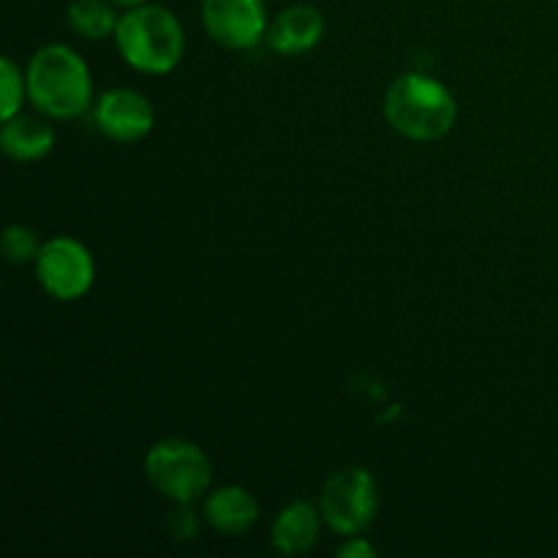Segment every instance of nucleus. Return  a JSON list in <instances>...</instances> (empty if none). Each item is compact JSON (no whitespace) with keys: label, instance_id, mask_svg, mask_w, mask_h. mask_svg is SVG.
Listing matches in <instances>:
<instances>
[{"label":"nucleus","instance_id":"nucleus-15","mask_svg":"<svg viewBox=\"0 0 558 558\" xmlns=\"http://www.w3.org/2000/svg\"><path fill=\"white\" fill-rule=\"evenodd\" d=\"M3 256L11 265H27V262H36L41 243H38L36 232L31 227H22V223H11L3 232Z\"/></svg>","mask_w":558,"mask_h":558},{"label":"nucleus","instance_id":"nucleus-10","mask_svg":"<svg viewBox=\"0 0 558 558\" xmlns=\"http://www.w3.org/2000/svg\"><path fill=\"white\" fill-rule=\"evenodd\" d=\"M322 518L319 505L311 501H292L283 507L276 515L270 526V545L276 554L281 556H305L316 548L322 534Z\"/></svg>","mask_w":558,"mask_h":558},{"label":"nucleus","instance_id":"nucleus-16","mask_svg":"<svg viewBox=\"0 0 558 558\" xmlns=\"http://www.w3.org/2000/svg\"><path fill=\"white\" fill-rule=\"evenodd\" d=\"M338 556L341 558H374V556H379V550H376L368 539H363L357 534V537H347V543L338 548Z\"/></svg>","mask_w":558,"mask_h":558},{"label":"nucleus","instance_id":"nucleus-13","mask_svg":"<svg viewBox=\"0 0 558 558\" xmlns=\"http://www.w3.org/2000/svg\"><path fill=\"white\" fill-rule=\"evenodd\" d=\"M112 5V0H71L65 20L76 36L87 41H104L118 31L120 16H114Z\"/></svg>","mask_w":558,"mask_h":558},{"label":"nucleus","instance_id":"nucleus-4","mask_svg":"<svg viewBox=\"0 0 558 558\" xmlns=\"http://www.w3.org/2000/svg\"><path fill=\"white\" fill-rule=\"evenodd\" d=\"M145 477L163 499L189 507L210 490L213 463L194 441L163 439L147 450Z\"/></svg>","mask_w":558,"mask_h":558},{"label":"nucleus","instance_id":"nucleus-1","mask_svg":"<svg viewBox=\"0 0 558 558\" xmlns=\"http://www.w3.org/2000/svg\"><path fill=\"white\" fill-rule=\"evenodd\" d=\"M27 98L52 120H74L93 104L90 69L65 44H47L27 63Z\"/></svg>","mask_w":558,"mask_h":558},{"label":"nucleus","instance_id":"nucleus-17","mask_svg":"<svg viewBox=\"0 0 558 558\" xmlns=\"http://www.w3.org/2000/svg\"><path fill=\"white\" fill-rule=\"evenodd\" d=\"M112 3L120 5V9H134V5L147 3V0H112Z\"/></svg>","mask_w":558,"mask_h":558},{"label":"nucleus","instance_id":"nucleus-9","mask_svg":"<svg viewBox=\"0 0 558 558\" xmlns=\"http://www.w3.org/2000/svg\"><path fill=\"white\" fill-rule=\"evenodd\" d=\"M322 36H325V14L311 3H294L267 25L265 41L272 52L294 58L311 52Z\"/></svg>","mask_w":558,"mask_h":558},{"label":"nucleus","instance_id":"nucleus-5","mask_svg":"<svg viewBox=\"0 0 558 558\" xmlns=\"http://www.w3.org/2000/svg\"><path fill=\"white\" fill-rule=\"evenodd\" d=\"M319 510L327 526L341 537L363 534L379 512V485L374 474L363 466L338 469L322 488Z\"/></svg>","mask_w":558,"mask_h":558},{"label":"nucleus","instance_id":"nucleus-2","mask_svg":"<svg viewBox=\"0 0 558 558\" xmlns=\"http://www.w3.org/2000/svg\"><path fill=\"white\" fill-rule=\"evenodd\" d=\"M385 120L392 131L414 142H436L452 131L458 101L439 80L420 71H407L387 87Z\"/></svg>","mask_w":558,"mask_h":558},{"label":"nucleus","instance_id":"nucleus-11","mask_svg":"<svg viewBox=\"0 0 558 558\" xmlns=\"http://www.w3.org/2000/svg\"><path fill=\"white\" fill-rule=\"evenodd\" d=\"M205 518L223 537H243L259 521V501L240 485H223L207 496Z\"/></svg>","mask_w":558,"mask_h":558},{"label":"nucleus","instance_id":"nucleus-14","mask_svg":"<svg viewBox=\"0 0 558 558\" xmlns=\"http://www.w3.org/2000/svg\"><path fill=\"white\" fill-rule=\"evenodd\" d=\"M0 85H3L0 114H3V120H9L22 112V101L27 96V76H22V71L16 69V63L11 58L0 60Z\"/></svg>","mask_w":558,"mask_h":558},{"label":"nucleus","instance_id":"nucleus-7","mask_svg":"<svg viewBox=\"0 0 558 558\" xmlns=\"http://www.w3.org/2000/svg\"><path fill=\"white\" fill-rule=\"evenodd\" d=\"M207 36L227 49H251L267 36L265 0H202Z\"/></svg>","mask_w":558,"mask_h":558},{"label":"nucleus","instance_id":"nucleus-8","mask_svg":"<svg viewBox=\"0 0 558 558\" xmlns=\"http://www.w3.org/2000/svg\"><path fill=\"white\" fill-rule=\"evenodd\" d=\"M93 120L107 140L134 145L150 134L153 125H156V112L140 90L114 87L98 98L96 107H93Z\"/></svg>","mask_w":558,"mask_h":558},{"label":"nucleus","instance_id":"nucleus-3","mask_svg":"<svg viewBox=\"0 0 558 558\" xmlns=\"http://www.w3.org/2000/svg\"><path fill=\"white\" fill-rule=\"evenodd\" d=\"M114 44L131 69L142 74H169L183 60L185 33L167 5L142 3L120 16Z\"/></svg>","mask_w":558,"mask_h":558},{"label":"nucleus","instance_id":"nucleus-12","mask_svg":"<svg viewBox=\"0 0 558 558\" xmlns=\"http://www.w3.org/2000/svg\"><path fill=\"white\" fill-rule=\"evenodd\" d=\"M54 147V129L44 118L36 114H14V118L3 120L0 129V150L11 158V161L31 163L41 161L49 156Z\"/></svg>","mask_w":558,"mask_h":558},{"label":"nucleus","instance_id":"nucleus-6","mask_svg":"<svg viewBox=\"0 0 558 558\" xmlns=\"http://www.w3.org/2000/svg\"><path fill=\"white\" fill-rule=\"evenodd\" d=\"M36 278L44 292L54 300L85 298L96 281V262L90 248L74 238H52L36 256Z\"/></svg>","mask_w":558,"mask_h":558}]
</instances>
